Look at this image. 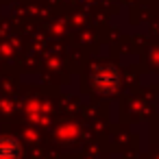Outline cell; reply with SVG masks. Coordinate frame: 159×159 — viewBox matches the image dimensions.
Here are the masks:
<instances>
[{"label":"cell","mask_w":159,"mask_h":159,"mask_svg":"<svg viewBox=\"0 0 159 159\" xmlns=\"http://www.w3.org/2000/svg\"><path fill=\"white\" fill-rule=\"evenodd\" d=\"M20 157V146L16 139L0 137V159H18Z\"/></svg>","instance_id":"obj_2"},{"label":"cell","mask_w":159,"mask_h":159,"mask_svg":"<svg viewBox=\"0 0 159 159\" xmlns=\"http://www.w3.org/2000/svg\"><path fill=\"white\" fill-rule=\"evenodd\" d=\"M92 85L100 94H113L120 87V72L116 66H98L92 74Z\"/></svg>","instance_id":"obj_1"}]
</instances>
